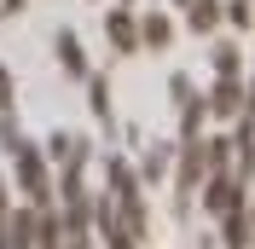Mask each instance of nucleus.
<instances>
[{
	"instance_id": "1a4fd4ad",
	"label": "nucleus",
	"mask_w": 255,
	"mask_h": 249,
	"mask_svg": "<svg viewBox=\"0 0 255 249\" xmlns=\"http://www.w3.org/2000/svg\"><path fill=\"white\" fill-rule=\"evenodd\" d=\"M221 226H226V249H244V244H250V232H255L244 209H232V215H221Z\"/></svg>"
},
{
	"instance_id": "423d86ee",
	"label": "nucleus",
	"mask_w": 255,
	"mask_h": 249,
	"mask_svg": "<svg viewBox=\"0 0 255 249\" xmlns=\"http://www.w3.org/2000/svg\"><path fill=\"white\" fill-rule=\"evenodd\" d=\"M58 64H64L76 81H87V58H81V41H76L70 29H58Z\"/></svg>"
},
{
	"instance_id": "4468645a",
	"label": "nucleus",
	"mask_w": 255,
	"mask_h": 249,
	"mask_svg": "<svg viewBox=\"0 0 255 249\" xmlns=\"http://www.w3.org/2000/svg\"><path fill=\"white\" fill-rule=\"evenodd\" d=\"M250 226H255V215H250Z\"/></svg>"
},
{
	"instance_id": "39448f33",
	"label": "nucleus",
	"mask_w": 255,
	"mask_h": 249,
	"mask_svg": "<svg viewBox=\"0 0 255 249\" xmlns=\"http://www.w3.org/2000/svg\"><path fill=\"white\" fill-rule=\"evenodd\" d=\"M168 41H174V23H168V12H145V17H139V47L162 52Z\"/></svg>"
},
{
	"instance_id": "f8f14e48",
	"label": "nucleus",
	"mask_w": 255,
	"mask_h": 249,
	"mask_svg": "<svg viewBox=\"0 0 255 249\" xmlns=\"http://www.w3.org/2000/svg\"><path fill=\"white\" fill-rule=\"evenodd\" d=\"M168 99H174V105H186V99H191V81L174 76V81H168Z\"/></svg>"
},
{
	"instance_id": "6e6552de",
	"label": "nucleus",
	"mask_w": 255,
	"mask_h": 249,
	"mask_svg": "<svg viewBox=\"0 0 255 249\" xmlns=\"http://www.w3.org/2000/svg\"><path fill=\"white\" fill-rule=\"evenodd\" d=\"M87 105H93L99 122L111 127V81H105V76H87Z\"/></svg>"
},
{
	"instance_id": "f257e3e1",
	"label": "nucleus",
	"mask_w": 255,
	"mask_h": 249,
	"mask_svg": "<svg viewBox=\"0 0 255 249\" xmlns=\"http://www.w3.org/2000/svg\"><path fill=\"white\" fill-rule=\"evenodd\" d=\"M12 162H17V186H23V197H29V209H41V203H52V174H47V156L35 151L29 139L12 145Z\"/></svg>"
},
{
	"instance_id": "f03ea898",
	"label": "nucleus",
	"mask_w": 255,
	"mask_h": 249,
	"mask_svg": "<svg viewBox=\"0 0 255 249\" xmlns=\"http://www.w3.org/2000/svg\"><path fill=\"white\" fill-rule=\"evenodd\" d=\"M203 209L215 220L232 215V209H244V186L232 180V174H209V180H203Z\"/></svg>"
},
{
	"instance_id": "ddd939ff",
	"label": "nucleus",
	"mask_w": 255,
	"mask_h": 249,
	"mask_svg": "<svg viewBox=\"0 0 255 249\" xmlns=\"http://www.w3.org/2000/svg\"><path fill=\"white\" fill-rule=\"evenodd\" d=\"M244 116H250V122H255V87H250V99H244Z\"/></svg>"
},
{
	"instance_id": "7ed1b4c3",
	"label": "nucleus",
	"mask_w": 255,
	"mask_h": 249,
	"mask_svg": "<svg viewBox=\"0 0 255 249\" xmlns=\"http://www.w3.org/2000/svg\"><path fill=\"white\" fill-rule=\"evenodd\" d=\"M244 99H250V93H244V81H238V76H221V81H215V93L203 99V110H209V116H221V122H238V116H244Z\"/></svg>"
},
{
	"instance_id": "20e7f679",
	"label": "nucleus",
	"mask_w": 255,
	"mask_h": 249,
	"mask_svg": "<svg viewBox=\"0 0 255 249\" xmlns=\"http://www.w3.org/2000/svg\"><path fill=\"white\" fill-rule=\"evenodd\" d=\"M105 35H111L116 52H139V23H133V12H128V6H116V12L105 17Z\"/></svg>"
},
{
	"instance_id": "9b49d317",
	"label": "nucleus",
	"mask_w": 255,
	"mask_h": 249,
	"mask_svg": "<svg viewBox=\"0 0 255 249\" xmlns=\"http://www.w3.org/2000/svg\"><path fill=\"white\" fill-rule=\"evenodd\" d=\"M215 70L221 76H238V47H215Z\"/></svg>"
},
{
	"instance_id": "9d476101",
	"label": "nucleus",
	"mask_w": 255,
	"mask_h": 249,
	"mask_svg": "<svg viewBox=\"0 0 255 249\" xmlns=\"http://www.w3.org/2000/svg\"><path fill=\"white\" fill-rule=\"evenodd\" d=\"M162 168H168V145H151V151H145V162L133 174H139V180H162Z\"/></svg>"
},
{
	"instance_id": "0eeeda50",
	"label": "nucleus",
	"mask_w": 255,
	"mask_h": 249,
	"mask_svg": "<svg viewBox=\"0 0 255 249\" xmlns=\"http://www.w3.org/2000/svg\"><path fill=\"white\" fill-rule=\"evenodd\" d=\"M186 23L197 35H209L215 23H221V0H186Z\"/></svg>"
}]
</instances>
